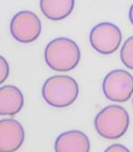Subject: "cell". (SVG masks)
Wrapping results in <instances>:
<instances>
[{
  "label": "cell",
  "instance_id": "cell-8",
  "mask_svg": "<svg viewBox=\"0 0 133 152\" xmlns=\"http://www.w3.org/2000/svg\"><path fill=\"white\" fill-rule=\"evenodd\" d=\"M54 150L56 152H90L91 142L82 131L70 130L58 136Z\"/></svg>",
  "mask_w": 133,
  "mask_h": 152
},
{
  "label": "cell",
  "instance_id": "cell-10",
  "mask_svg": "<svg viewBox=\"0 0 133 152\" xmlns=\"http://www.w3.org/2000/svg\"><path fill=\"white\" fill-rule=\"evenodd\" d=\"M43 14L50 20H62L68 17L75 8V0H41Z\"/></svg>",
  "mask_w": 133,
  "mask_h": 152
},
{
  "label": "cell",
  "instance_id": "cell-7",
  "mask_svg": "<svg viewBox=\"0 0 133 152\" xmlns=\"http://www.w3.org/2000/svg\"><path fill=\"white\" fill-rule=\"evenodd\" d=\"M25 130L20 122L14 119L0 121V152H15L23 146Z\"/></svg>",
  "mask_w": 133,
  "mask_h": 152
},
{
  "label": "cell",
  "instance_id": "cell-12",
  "mask_svg": "<svg viewBox=\"0 0 133 152\" xmlns=\"http://www.w3.org/2000/svg\"><path fill=\"white\" fill-rule=\"evenodd\" d=\"M9 74H10V66L3 56H0V83H3L8 79Z\"/></svg>",
  "mask_w": 133,
  "mask_h": 152
},
{
  "label": "cell",
  "instance_id": "cell-11",
  "mask_svg": "<svg viewBox=\"0 0 133 152\" xmlns=\"http://www.w3.org/2000/svg\"><path fill=\"white\" fill-rule=\"evenodd\" d=\"M120 60L127 68L133 70V36L127 38V41L121 47Z\"/></svg>",
  "mask_w": 133,
  "mask_h": 152
},
{
  "label": "cell",
  "instance_id": "cell-2",
  "mask_svg": "<svg viewBox=\"0 0 133 152\" xmlns=\"http://www.w3.org/2000/svg\"><path fill=\"white\" fill-rule=\"evenodd\" d=\"M44 100L53 107H66L72 104L79 95V86L74 78L53 76L47 79L42 87Z\"/></svg>",
  "mask_w": 133,
  "mask_h": 152
},
{
  "label": "cell",
  "instance_id": "cell-5",
  "mask_svg": "<svg viewBox=\"0 0 133 152\" xmlns=\"http://www.w3.org/2000/svg\"><path fill=\"white\" fill-rule=\"evenodd\" d=\"M11 34L23 44L33 43L42 33V23L39 16L31 11H20L13 16L10 25Z\"/></svg>",
  "mask_w": 133,
  "mask_h": 152
},
{
  "label": "cell",
  "instance_id": "cell-4",
  "mask_svg": "<svg viewBox=\"0 0 133 152\" xmlns=\"http://www.w3.org/2000/svg\"><path fill=\"white\" fill-rule=\"evenodd\" d=\"M102 91L107 99L113 102L128 101L133 94V76L123 69L110 71L103 79Z\"/></svg>",
  "mask_w": 133,
  "mask_h": 152
},
{
  "label": "cell",
  "instance_id": "cell-15",
  "mask_svg": "<svg viewBox=\"0 0 133 152\" xmlns=\"http://www.w3.org/2000/svg\"><path fill=\"white\" fill-rule=\"evenodd\" d=\"M132 104H133V100H132Z\"/></svg>",
  "mask_w": 133,
  "mask_h": 152
},
{
  "label": "cell",
  "instance_id": "cell-1",
  "mask_svg": "<svg viewBox=\"0 0 133 152\" xmlns=\"http://www.w3.org/2000/svg\"><path fill=\"white\" fill-rule=\"evenodd\" d=\"M79 46L70 38L59 37L51 41L45 49L46 64L54 71H70L79 64Z\"/></svg>",
  "mask_w": 133,
  "mask_h": 152
},
{
  "label": "cell",
  "instance_id": "cell-13",
  "mask_svg": "<svg viewBox=\"0 0 133 152\" xmlns=\"http://www.w3.org/2000/svg\"><path fill=\"white\" fill-rule=\"evenodd\" d=\"M104 152H130V150L127 147H125L124 145L114 144V145H111L110 147H107L104 150Z\"/></svg>",
  "mask_w": 133,
  "mask_h": 152
},
{
  "label": "cell",
  "instance_id": "cell-6",
  "mask_svg": "<svg viewBox=\"0 0 133 152\" xmlns=\"http://www.w3.org/2000/svg\"><path fill=\"white\" fill-rule=\"evenodd\" d=\"M123 35L117 26L111 23H98L91 30L90 42L92 47L101 54H112L121 44Z\"/></svg>",
  "mask_w": 133,
  "mask_h": 152
},
{
  "label": "cell",
  "instance_id": "cell-9",
  "mask_svg": "<svg viewBox=\"0 0 133 152\" xmlns=\"http://www.w3.org/2000/svg\"><path fill=\"white\" fill-rule=\"evenodd\" d=\"M25 103L23 95L14 85H4L0 88V114L14 116L21 111Z\"/></svg>",
  "mask_w": 133,
  "mask_h": 152
},
{
  "label": "cell",
  "instance_id": "cell-3",
  "mask_svg": "<svg viewBox=\"0 0 133 152\" xmlns=\"http://www.w3.org/2000/svg\"><path fill=\"white\" fill-rule=\"evenodd\" d=\"M94 124L97 133L102 138L117 140L127 132L130 118L126 109L117 104H112L98 113Z\"/></svg>",
  "mask_w": 133,
  "mask_h": 152
},
{
  "label": "cell",
  "instance_id": "cell-14",
  "mask_svg": "<svg viewBox=\"0 0 133 152\" xmlns=\"http://www.w3.org/2000/svg\"><path fill=\"white\" fill-rule=\"evenodd\" d=\"M129 19H130L131 23H132V26H133V4L131 5L130 11H129Z\"/></svg>",
  "mask_w": 133,
  "mask_h": 152
}]
</instances>
